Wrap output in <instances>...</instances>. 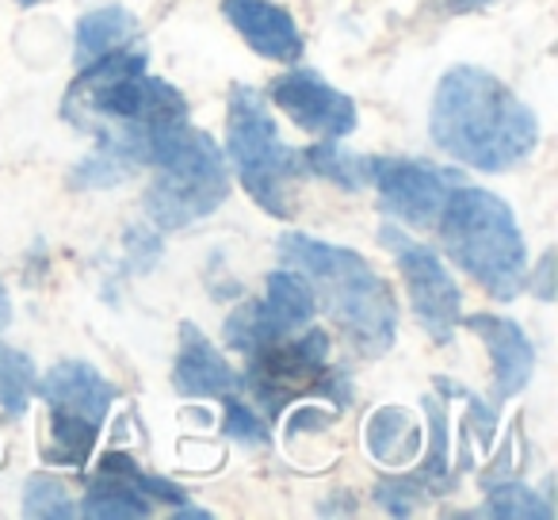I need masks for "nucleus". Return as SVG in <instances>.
I'll use <instances>...</instances> for the list:
<instances>
[{
    "label": "nucleus",
    "instance_id": "0eeeda50",
    "mask_svg": "<svg viewBox=\"0 0 558 520\" xmlns=\"http://www.w3.org/2000/svg\"><path fill=\"white\" fill-rule=\"evenodd\" d=\"M329 364V334L306 329L299 337H279L248 352L241 387L253 395L264 413H283L295 398L314 395Z\"/></svg>",
    "mask_w": 558,
    "mask_h": 520
},
{
    "label": "nucleus",
    "instance_id": "a211bd4d",
    "mask_svg": "<svg viewBox=\"0 0 558 520\" xmlns=\"http://www.w3.org/2000/svg\"><path fill=\"white\" fill-rule=\"evenodd\" d=\"M149 512H154V501L134 482L104 471L88 486L85 501H81V517H93V520H142Z\"/></svg>",
    "mask_w": 558,
    "mask_h": 520
},
{
    "label": "nucleus",
    "instance_id": "1a4fd4ad",
    "mask_svg": "<svg viewBox=\"0 0 558 520\" xmlns=\"http://www.w3.org/2000/svg\"><path fill=\"white\" fill-rule=\"evenodd\" d=\"M367 184H375L379 203L398 222L433 230L440 210L448 207L451 192L463 184L459 169H440L428 161H402V157H372Z\"/></svg>",
    "mask_w": 558,
    "mask_h": 520
},
{
    "label": "nucleus",
    "instance_id": "412c9836",
    "mask_svg": "<svg viewBox=\"0 0 558 520\" xmlns=\"http://www.w3.org/2000/svg\"><path fill=\"white\" fill-rule=\"evenodd\" d=\"M279 337H291V334L279 329V322L271 318V311L264 306V299H248V303H241L222 326V341L238 352H253V349H260V344L279 341Z\"/></svg>",
    "mask_w": 558,
    "mask_h": 520
},
{
    "label": "nucleus",
    "instance_id": "aec40b11",
    "mask_svg": "<svg viewBox=\"0 0 558 520\" xmlns=\"http://www.w3.org/2000/svg\"><path fill=\"white\" fill-rule=\"evenodd\" d=\"M299 157H303V172L326 177L329 184L344 188V192H364L367 188V161L356 154H349L337 138H318Z\"/></svg>",
    "mask_w": 558,
    "mask_h": 520
},
{
    "label": "nucleus",
    "instance_id": "a878e982",
    "mask_svg": "<svg viewBox=\"0 0 558 520\" xmlns=\"http://www.w3.org/2000/svg\"><path fill=\"white\" fill-rule=\"evenodd\" d=\"M131 172H134L131 165H123L116 154H108V149L96 146L93 154L73 169L70 184L81 188V192H93V188H116V184H123Z\"/></svg>",
    "mask_w": 558,
    "mask_h": 520
},
{
    "label": "nucleus",
    "instance_id": "423d86ee",
    "mask_svg": "<svg viewBox=\"0 0 558 520\" xmlns=\"http://www.w3.org/2000/svg\"><path fill=\"white\" fill-rule=\"evenodd\" d=\"M226 157L241 188L264 215L291 222L295 215V180L303 177V157L279 138L271 108L253 85H233L226 104Z\"/></svg>",
    "mask_w": 558,
    "mask_h": 520
},
{
    "label": "nucleus",
    "instance_id": "f03ea898",
    "mask_svg": "<svg viewBox=\"0 0 558 520\" xmlns=\"http://www.w3.org/2000/svg\"><path fill=\"white\" fill-rule=\"evenodd\" d=\"M428 134L451 161L478 172H509L539 146V119L505 81L478 65H456L436 85Z\"/></svg>",
    "mask_w": 558,
    "mask_h": 520
},
{
    "label": "nucleus",
    "instance_id": "72a5a7b5",
    "mask_svg": "<svg viewBox=\"0 0 558 520\" xmlns=\"http://www.w3.org/2000/svg\"><path fill=\"white\" fill-rule=\"evenodd\" d=\"M16 4H24V9H35V4H47V0H16Z\"/></svg>",
    "mask_w": 558,
    "mask_h": 520
},
{
    "label": "nucleus",
    "instance_id": "dca6fc26",
    "mask_svg": "<svg viewBox=\"0 0 558 520\" xmlns=\"http://www.w3.org/2000/svg\"><path fill=\"white\" fill-rule=\"evenodd\" d=\"M138 35V20L131 16L126 9L111 4V9H96L88 16L77 20V35H73V58L77 65H88L93 58L108 55V50H119Z\"/></svg>",
    "mask_w": 558,
    "mask_h": 520
},
{
    "label": "nucleus",
    "instance_id": "4468645a",
    "mask_svg": "<svg viewBox=\"0 0 558 520\" xmlns=\"http://www.w3.org/2000/svg\"><path fill=\"white\" fill-rule=\"evenodd\" d=\"M172 387L184 398H233L241 390V375L226 364V356L203 337L199 326H180V349L172 364Z\"/></svg>",
    "mask_w": 558,
    "mask_h": 520
},
{
    "label": "nucleus",
    "instance_id": "ddd939ff",
    "mask_svg": "<svg viewBox=\"0 0 558 520\" xmlns=\"http://www.w3.org/2000/svg\"><path fill=\"white\" fill-rule=\"evenodd\" d=\"M35 390H39V398L50 410L81 413V418L96 421V425H104V418H108V410L119 398L116 383L104 379L85 360H62V364H54L43 379H35Z\"/></svg>",
    "mask_w": 558,
    "mask_h": 520
},
{
    "label": "nucleus",
    "instance_id": "7c9ffc66",
    "mask_svg": "<svg viewBox=\"0 0 558 520\" xmlns=\"http://www.w3.org/2000/svg\"><path fill=\"white\" fill-rule=\"evenodd\" d=\"M486 4H494V0H448L451 12H478V9H486Z\"/></svg>",
    "mask_w": 558,
    "mask_h": 520
},
{
    "label": "nucleus",
    "instance_id": "39448f33",
    "mask_svg": "<svg viewBox=\"0 0 558 520\" xmlns=\"http://www.w3.org/2000/svg\"><path fill=\"white\" fill-rule=\"evenodd\" d=\"M154 184L146 188V215L157 230H184L215 215L230 195V161L207 131L172 123L149 142Z\"/></svg>",
    "mask_w": 558,
    "mask_h": 520
},
{
    "label": "nucleus",
    "instance_id": "9b49d317",
    "mask_svg": "<svg viewBox=\"0 0 558 520\" xmlns=\"http://www.w3.org/2000/svg\"><path fill=\"white\" fill-rule=\"evenodd\" d=\"M482 344L489 349V364H494V402H509L532 383L535 372V349L527 334L512 318H497V314H471L459 318Z\"/></svg>",
    "mask_w": 558,
    "mask_h": 520
},
{
    "label": "nucleus",
    "instance_id": "f8f14e48",
    "mask_svg": "<svg viewBox=\"0 0 558 520\" xmlns=\"http://www.w3.org/2000/svg\"><path fill=\"white\" fill-rule=\"evenodd\" d=\"M222 16L233 24V32L248 43L268 62H299L303 55V35L288 9L271 0H222Z\"/></svg>",
    "mask_w": 558,
    "mask_h": 520
},
{
    "label": "nucleus",
    "instance_id": "cd10ccee",
    "mask_svg": "<svg viewBox=\"0 0 558 520\" xmlns=\"http://www.w3.org/2000/svg\"><path fill=\"white\" fill-rule=\"evenodd\" d=\"M222 433L230 436V440H241V444H264L268 440V428H264V421L253 413V406L238 402V398H226Z\"/></svg>",
    "mask_w": 558,
    "mask_h": 520
},
{
    "label": "nucleus",
    "instance_id": "b1692460",
    "mask_svg": "<svg viewBox=\"0 0 558 520\" xmlns=\"http://www.w3.org/2000/svg\"><path fill=\"white\" fill-rule=\"evenodd\" d=\"M24 512L39 520H70L77 517V505H73L70 489L54 479V474H32L24 482Z\"/></svg>",
    "mask_w": 558,
    "mask_h": 520
},
{
    "label": "nucleus",
    "instance_id": "f3484780",
    "mask_svg": "<svg viewBox=\"0 0 558 520\" xmlns=\"http://www.w3.org/2000/svg\"><path fill=\"white\" fill-rule=\"evenodd\" d=\"M268 295H264V306L271 311V318L279 322V329L283 334H299L303 326H311L314 322V311H318V303H314V291L311 283H306L303 273H295V268H276V273H268Z\"/></svg>",
    "mask_w": 558,
    "mask_h": 520
},
{
    "label": "nucleus",
    "instance_id": "2eb2a0df",
    "mask_svg": "<svg viewBox=\"0 0 558 520\" xmlns=\"http://www.w3.org/2000/svg\"><path fill=\"white\" fill-rule=\"evenodd\" d=\"M364 444L367 456L383 467H405L421 451V428L413 418L398 406H383L364 421Z\"/></svg>",
    "mask_w": 558,
    "mask_h": 520
},
{
    "label": "nucleus",
    "instance_id": "6ab92c4d",
    "mask_svg": "<svg viewBox=\"0 0 558 520\" xmlns=\"http://www.w3.org/2000/svg\"><path fill=\"white\" fill-rule=\"evenodd\" d=\"M50 425V440H47V463H62V467H85L88 456L96 448V436L100 425L81 413H65V410H50L47 418Z\"/></svg>",
    "mask_w": 558,
    "mask_h": 520
},
{
    "label": "nucleus",
    "instance_id": "4be33fe9",
    "mask_svg": "<svg viewBox=\"0 0 558 520\" xmlns=\"http://www.w3.org/2000/svg\"><path fill=\"white\" fill-rule=\"evenodd\" d=\"M428 410V428H433V436H428V456L425 463H421L417 471V482L425 489H448L451 486V459H448V406H444V398H428L425 402Z\"/></svg>",
    "mask_w": 558,
    "mask_h": 520
},
{
    "label": "nucleus",
    "instance_id": "c756f323",
    "mask_svg": "<svg viewBox=\"0 0 558 520\" xmlns=\"http://www.w3.org/2000/svg\"><path fill=\"white\" fill-rule=\"evenodd\" d=\"M550 273H555V253H543L539 268H535V273L527 268V283H524V288H535V295L547 299V303L555 299V276Z\"/></svg>",
    "mask_w": 558,
    "mask_h": 520
},
{
    "label": "nucleus",
    "instance_id": "bb28decb",
    "mask_svg": "<svg viewBox=\"0 0 558 520\" xmlns=\"http://www.w3.org/2000/svg\"><path fill=\"white\" fill-rule=\"evenodd\" d=\"M421 494H428L425 486L417 482V474H387V479L375 486V501L390 512V517H410L413 501H421Z\"/></svg>",
    "mask_w": 558,
    "mask_h": 520
},
{
    "label": "nucleus",
    "instance_id": "f257e3e1",
    "mask_svg": "<svg viewBox=\"0 0 558 520\" xmlns=\"http://www.w3.org/2000/svg\"><path fill=\"white\" fill-rule=\"evenodd\" d=\"M62 116L96 146L116 154L134 172L149 165V142L157 131L187 119V100L177 85L146 73V50L119 47L81 65L65 93Z\"/></svg>",
    "mask_w": 558,
    "mask_h": 520
},
{
    "label": "nucleus",
    "instance_id": "393cba45",
    "mask_svg": "<svg viewBox=\"0 0 558 520\" xmlns=\"http://www.w3.org/2000/svg\"><path fill=\"white\" fill-rule=\"evenodd\" d=\"M486 512L489 517H501V520H550L555 517V509H550L535 489L520 486V482H505V486L489 489Z\"/></svg>",
    "mask_w": 558,
    "mask_h": 520
},
{
    "label": "nucleus",
    "instance_id": "9d476101",
    "mask_svg": "<svg viewBox=\"0 0 558 520\" xmlns=\"http://www.w3.org/2000/svg\"><path fill=\"white\" fill-rule=\"evenodd\" d=\"M271 104H276L291 123L311 138H337L344 142L356 131L360 116L352 96L333 88L318 70H291L271 85Z\"/></svg>",
    "mask_w": 558,
    "mask_h": 520
},
{
    "label": "nucleus",
    "instance_id": "6e6552de",
    "mask_svg": "<svg viewBox=\"0 0 558 520\" xmlns=\"http://www.w3.org/2000/svg\"><path fill=\"white\" fill-rule=\"evenodd\" d=\"M379 241L390 249L405 288H410L413 318L436 344H451L459 318H463V295H459V283L451 280L448 265L436 256V249L405 233V226H383Z\"/></svg>",
    "mask_w": 558,
    "mask_h": 520
},
{
    "label": "nucleus",
    "instance_id": "5701e85b",
    "mask_svg": "<svg viewBox=\"0 0 558 520\" xmlns=\"http://www.w3.org/2000/svg\"><path fill=\"white\" fill-rule=\"evenodd\" d=\"M35 364L24 356L20 349H9V344H0V406L20 418V413L32 406L35 395Z\"/></svg>",
    "mask_w": 558,
    "mask_h": 520
},
{
    "label": "nucleus",
    "instance_id": "c85d7f7f",
    "mask_svg": "<svg viewBox=\"0 0 558 520\" xmlns=\"http://www.w3.org/2000/svg\"><path fill=\"white\" fill-rule=\"evenodd\" d=\"M126 253L138 256L134 261V268H149L161 256V238H157V230H146V226H134V230H126Z\"/></svg>",
    "mask_w": 558,
    "mask_h": 520
},
{
    "label": "nucleus",
    "instance_id": "2f4dec72",
    "mask_svg": "<svg viewBox=\"0 0 558 520\" xmlns=\"http://www.w3.org/2000/svg\"><path fill=\"white\" fill-rule=\"evenodd\" d=\"M177 517L180 520H210V512L199 509V505H177Z\"/></svg>",
    "mask_w": 558,
    "mask_h": 520
},
{
    "label": "nucleus",
    "instance_id": "20e7f679",
    "mask_svg": "<svg viewBox=\"0 0 558 520\" xmlns=\"http://www.w3.org/2000/svg\"><path fill=\"white\" fill-rule=\"evenodd\" d=\"M433 230H440L444 256L466 273L486 295L517 299L527 283V245L509 203L489 188L459 184Z\"/></svg>",
    "mask_w": 558,
    "mask_h": 520
},
{
    "label": "nucleus",
    "instance_id": "473e14b6",
    "mask_svg": "<svg viewBox=\"0 0 558 520\" xmlns=\"http://www.w3.org/2000/svg\"><path fill=\"white\" fill-rule=\"evenodd\" d=\"M12 322V303H9V295H4V288H0V329L9 326Z\"/></svg>",
    "mask_w": 558,
    "mask_h": 520
},
{
    "label": "nucleus",
    "instance_id": "7ed1b4c3",
    "mask_svg": "<svg viewBox=\"0 0 558 520\" xmlns=\"http://www.w3.org/2000/svg\"><path fill=\"white\" fill-rule=\"evenodd\" d=\"M283 265L306 276L314 303L364 356H387L398 337V299L356 249L329 245L299 230L279 233Z\"/></svg>",
    "mask_w": 558,
    "mask_h": 520
}]
</instances>
